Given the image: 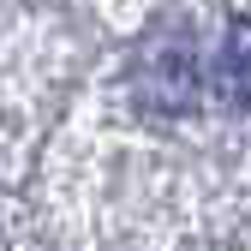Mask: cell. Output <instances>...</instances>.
<instances>
[{
  "label": "cell",
  "instance_id": "obj_3",
  "mask_svg": "<svg viewBox=\"0 0 251 251\" xmlns=\"http://www.w3.org/2000/svg\"><path fill=\"white\" fill-rule=\"evenodd\" d=\"M0 251H12V239H6V227H0Z\"/></svg>",
  "mask_w": 251,
  "mask_h": 251
},
{
  "label": "cell",
  "instance_id": "obj_1",
  "mask_svg": "<svg viewBox=\"0 0 251 251\" xmlns=\"http://www.w3.org/2000/svg\"><path fill=\"white\" fill-rule=\"evenodd\" d=\"M138 90H144V102L162 108V114H185V108H198V60L185 54V48H162V54H150L144 72H138Z\"/></svg>",
  "mask_w": 251,
  "mask_h": 251
},
{
  "label": "cell",
  "instance_id": "obj_2",
  "mask_svg": "<svg viewBox=\"0 0 251 251\" xmlns=\"http://www.w3.org/2000/svg\"><path fill=\"white\" fill-rule=\"evenodd\" d=\"M209 90H215V102H227L233 114H251V18L227 24L222 54H215V66H209Z\"/></svg>",
  "mask_w": 251,
  "mask_h": 251
}]
</instances>
